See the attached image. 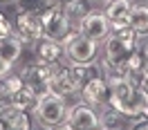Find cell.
I'll return each mask as SVG.
<instances>
[{
  "label": "cell",
  "instance_id": "cell-1",
  "mask_svg": "<svg viewBox=\"0 0 148 130\" xmlns=\"http://www.w3.org/2000/svg\"><path fill=\"white\" fill-rule=\"evenodd\" d=\"M103 76H106L108 88H110L108 105H112L114 110H119L123 117H128V121L139 119L146 94L141 92L132 81H128L126 76L117 74L114 70H103Z\"/></svg>",
  "mask_w": 148,
  "mask_h": 130
},
{
  "label": "cell",
  "instance_id": "cell-2",
  "mask_svg": "<svg viewBox=\"0 0 148 130\" xmlns=\"http://www.w3.org/2000/svg\"><path fill=\"white\" fill-rule=\"evenodd\" d=\"M135 40H137V31L130 25L117 29V31H110V36L101 43V56H99L101 67L117 70L121 65H126V61L135 52Z\"/></svg>",
  "mask_w": 148,
  "mask_h": 130
},
{
  "label": "cell",
  "instance_id": "cell-3",
  "mask_svg": "<svg viewBox=\"0 0 148 130\" xmlns=\"http://www.w3.org/2000/svg\"><path fill=\"white\" fill-rule=\"evenodd\" d=\"M67 103L63 96L54 92H43L38 94V103L34 108V119L40 128H54L58 123H65L67 117Z\"/></svg>",
  "mask_w": 148,
  "mask_h": 130
},
{
  "label": "cell",
  "instance_id": "cell-4",
  "mask_svg": "<svg viewBox=\"0 0 148 130\" xmlns=\"http://www.w3.org/2000/svg\"><path fill=\"white\" fill-rule=\"evenodd\" d=\"M63 52H65V61L67 63L90 65V63L99 61V56H101V43H97V40L83 36L79 31H72L63 40Z\"/></svg>",
  "mask_w": 148,
  "mask_h": 130
},
{
  "label": "cell",
  "instance_id": "cell-5",
  "mask_svg": "<svg viewBox=\"0 0 148 130\" xmlns=\"http://www.w3.org/2000/svg\"><path fill=\"white\" fill-rule=\"evenodd\" d=\"M40 18H43L45 38H52L56 43H63L72 31H76L72 27V23L65 18L63 5H49V7H45V9L40 11Z\"/></svg>",
  "mask_w": 148,
  "mask_h": 130
},
{
  "label": "cell",
  "instance_id": "cell-6",
  "mask_svg": "<svg viewBox=\"0 0 148 130\" xmlns=\"http://www.w3.org/2000/svg\"><path fill=\"white\" fill-rule=\"evenodd\" d=\"M14 36L23 45H34L38 38L45 36L43 31V18L40 14H16V29Z\"/></svg>",
  "mask_w": 148,
  "mask_h": 130
},
{
  "label": "cell",
  "instance_id": "cell-7",
  "mask_svg": "<svg viewBox=\"0 0 148 130\" xmlns=\"http://www.w3.org/2000/svg\"><path fill=\"white\" fill-rule=\"evenodd\" d=\"M65 123L70 126V130H99L101 121H99V110L92 105H85L83 101L72 105L67 110Z\"/></svg>",
  "mask_w": 148,
  "mask_h": 130
},
{
  "label": "cell",
  "instance_id": "cell-8",
  "mask_svg": "<svg viewBox=\"0 0 148 130\" xmlns=\"http://www.w3.org/2000/svg\"><path fill=\"white\" fill-rule=\"evenodd\" d=\"M76 31L88 36V38H92V40H97V43H103L106 38L110 36V23L106 18L103 9H94L92 7L90 14L76 25Z\"/></svg>",
  "mask_w": 148,
  "mask_h": 130
},
{
  "label": "cell",
  "instance_id": "cell-9",
  "mask_svg": "<svg viewBox=\"0 0 148 130\" xmlns=\"http://www.w3.org/2000/svg\"><path fill=\"white\" fill-rule=\"evenodd\" d=\"M79 92H81V101L85 105L97 108V110L103 108V105H108V99H110V88H108L106 76H92V79H88Z\"/></svg>",
  "mask_w": 148,
  "mask_h": 130
},
{
  "label": "cell",
  "instance_id": "cell-10",
  "mask_svg": "<svg viewBox=\"0 0 148 130\" xmlns=\"http://www.w3.org/2000/svg\"><path fill=\"white\" fill-rule=\"evenodd\" d=\"M52 72H54V63L45 65V63L34 61V63H29V65L23 67L20 76H23V81H25L29 88H34L38 94H43V92H47V85H49Z\"/></svg>",
  "mask_w": 148,
  "mask_h": 130
},
{
  "label": "cell",
  "instance_id": "cell-11",
  "mask_svg": "<svg viewBox=\"0 0 148 130\" xmlns=\"http://www.w3.org/2000/svg\"><path fill=\"white\" fill-rule=\"evenodd\" d=\"M132 5H135V0H110L103 7V14H106L108 23H110V31L128 27V18H130V11H132Z\"/></svg>",
  "mask_w": 148,
  "mask_h": 130
},
{
  "label": "cell",
  "instance_id": "cell-12",
  "mask_svg": "<svg viewBox=\"0 0 148 130\" xmlns=\"http://www.w3.org/2000/svg\"><path fill=\"white\" fill-rule=\"evenodd\" d=\"M34 49V61L38 63H45V65H52V63H58L65 58V52H63V43H56L52 38H38L36 43L32 45Z\"/></svg>",
  "mask_w": 148,
  "mask_h": 130
},
{
  "label": "cell",
  "instance_id": "cell-13",
  "mask_svg": "<svg viewBox=\"0 0 148 130\" xmlns=\"http://www.w3.org/2000/svg\"><path fill=\"white\" fill-rule=\"evenodd\" d=\"M36 103H38V92L34 90V88H29L27 83L23 85V88H18L16 92L9 94V105H11V108H16V110L34 112Z\"/></svg>",
  "mask_w": 148,
  "mask_h": 130
},
{
  "label": "cell",
  "instance_id": "cell-14",
  "mask_svg": "<svg viewBox=\"0 0 148 130\" xmlns=\"http://www.w3.org/2000/svg\"><path fill=\"white\" fill-rule=\"evenodd\" d=\"M0 119H2L5 130H32L29 114L23 112V110H16V108H11V105H7L5 110L0 112Z\"/></svg>",
  "mask_w": 148,
  "mask_h": 130
},
{
  "label": "cell",
  "instance_id": "cell-15",
  "mask_svg": "<svg viewBox=\"0 0 148 130\" xmlns=\"http://www.w3.org/2000/svg\"><path fill=\"white\" fill-rule=\"evenodd\" d=\"M99 121L103 130H126L128 128V117H123L119 110H114L112 105L99 108Z\"/></svg>",
  "mask_w": 148,
  "mask_h": 130
},
{
  "label": "cell",
  "instance_id": "cell-16",
  "mask_svg": "<svg viewBox=\"0 0 148 130\" xmlns=\"http://www.w3.org/2000/svg\"><path fill=\"white\" fill-rule=\"evenodd\" d=\"M90 9H92V2L90 0H65L63 2V14H65V18L72 23L74 29L90 14Z\"/></svg>",
  "mask_w": 148,
  "mask_h": 130
},
{
  "label": "cell",
  "instance_id": "cell-17",
  "mask_svg": "<svg viewBox=\"0 0 148 130\" xmlns=\"http://www.w3.org/2000/svg\"><path fill=\"white\" fill-rule=\"evenodd\" d=\"M23 47L25 45L11 34V36H7L5 40H0V58L14 67V65L20 61V56H23Z\"/></svg>",
  "mask_w": 148,
  "mask_h": 130
},
{
  "label": "cell",
  "instance_id": "cell-18",
  "mask_svg": "<svg viewBox=\"0 0 148 130\" xmlns=\"http://www.w3.org/2000/svg\"><path fill=\"white\" fill-rule=\"evenodd\" d=\"M128 25L137 34H148V2H135L132 5Z\"/></svg>",
  "mask_w": 148,
  "mask_h": 130
},
{
  "label": "cell",
  "instance_id": "cell-19",
  "mask_svg": "<svg viewBox=\"0 0 148 130\" xmlns=\"http://www.w3.org/2000/svg\"><path fill=\"white\" fill-rule=\"evenodd\" d=\"M65 76H67V81L76 88V90H81L83 83L88 81V65H81V63H65Z\"/></svg>",
  "mask_w": 148,
  "mask_h": 130
},
{
  "label": "cell",
  "instance_id": "cell-20",
  "mask_svg": "<svg viewBox=\"0 0 148 130\" xmlns=\"http://www.w3.org/2000/svg\"><path fill=\"white\" fill-rule=\"evenodd\" d=\"M16 14H40L47 7L45 0H14Z\"/></svg>",
  "mask_w": 148,
  "mask_h": 130
},
{
  "label": "cell",
  "instance_id": "cell-21",
  "mask_svg": "<svg viewBox=\"0 0 148 130\" xmlns=\"http://www.w3.org/2000/svg\"><path fill=\"white\" fill-rule=\"evenodd\" d=\"M128 81H132V83L137 85L144 94H148V70H146V67H144V70H139V72H135V74H130Z\"/></svg>",
  "mask_w": 148,
  "mask_h": 130
},
{
  "label": "cell",
  "instance_id": "cell-22",
  "mask_svg": "<svg viewBox=\"0 0 148 130\" xmlns=\"http://www.w3.org/2000/svg\"><path fill=\"white\" fill-rule=\"evenodd\" d=\"M135 49L144 54V67L148 70V34H137V40H135Z\"/></svg>",
  "mask_w": 148,
  "mask_h": 130
},
{
  "label": "cell",
  "instance_id": "cell-23",
  "mask_svg": "<svg viewBox=\"0 0 148 130\" xmlns=\"http://www.w3.org/2000/svg\"><path fill=\"white\" fill-rule=\"evenodd\" d=\"M2 81H5V85H7L9 94L16 92L18 88H23V85H25V81H23V76H20V74H5V76H2Z\"/></svg>",
  "mask_w": 148,
  "mask_h": 130
},
{
  "label": "cell",
  "instance_id": "cell-24",
  "mask_svg": "<svg viewBox=\"0 0 148 130\" xmlns=\"http://www.w3.org/2000/svg\"><path fill=\"white\" fill-rule=\"evenodd\" d=\"M14 34V25L9 23V18L5 16V14H0V40H5L7 36Z\"/></svg>",
  "mask_w": 148,
  "mask_h": 130
},
{
  "label": "cell",
  "instance_id": "cell-25",
  "mask_svg": "<svg viewBox=\"0 0 148 130\" xmlns=\"http://www.w3.org/2000/svg\"><path fill=\"white\" fill-rule=\"evenodd\" d=\"M130 130H148V119H146V117L132 119V121H130Z\"/></svg>",
  "mask_w": 148,
  "mask_h": 130
},
{
  "label": "cell",
  "instance_id": "cell-26",
  "mask_svg": "<svg viewBox=\"0 0 148 130\" xmlns=\"http://www.w3.org/2000/svg\"><path fill=\"white\" fill-rule=\"evenodd\" d=\"M0 103L2 105H9V90H7V85L2 81V76H0Z\"/></svg>",
  "mask_w": 148,
  "mask_h": 130
},
{
  "label": "cell",
  "instance_id": "cell-27",
  "mask_svg": "<svg viewBox=\"0 0 148 130\" xmlns=\"http://www.w3.org/2000/svg\"><path fill=\"white\" fill-rule=\"evenodd\" d=\"M9 70H11V65H9V63H5V61H2V58H0V76L9 74Z\"/></svg>",
  "mask_w": 148,
  "mask_h": 130
},
{
  "label": "cell",
  "instance_id": "cell-28",
  "mask_svg": "<svg viewBox=\"0 0 148 130\" xmlns=\"http://www.w3.org/2000/svg\"><path fill=\"white\" fill-rule=\"evenodd\" d=\"M141 117H146V119H148V94H146V99H144V108H141Z\"/></svg>",
  "mask_w": 148,
  "mask_h": 130
},
{
  "label": "cell",
  "instance_id": "cell-29",
  "mask_svg": "<svg viewBox=\"0 0 148 130\" xmlns=\"http://www.w3.org/2000/svg\"><path fill=\"white\" fill-rule=\"evenodd\" d=\"M90 2H92V5H99V7H106L110 0H90Z\"/></svg>",
  "mask_w": 148,
  "mask_h": 130
},
{
  "label": "cell",
  "instance_id": "cell-30",
  "mask_svg": "<svg viewBox=\"0 0 148 130\" xmlns=\"http://www.w3.org/2000/svg\"><path fill=\"white\" fill-rule=\"evenodd\" d=\"M7 2H14V0H0V5H7Z\"/></svg>",
  "mask_w": 148,
  "mask_h": 130
},
{
  "label": "cell",
  "instance_id": "cell-31",
  "mask_svg": "<svg viewBox=\"0 0 148 130\" xmlns=\"http://www.w3.org/2000/svg\"><path fill=\"white\" fill-rule=\"evenodd\" d=\"M5 108H7V105H2V103H0V112H2V110H5Z\"/></svg>",
  "mask_w": 148,
  "mask_h": 130
},
{
  "label": "cell",
  "instance_id": "cell-32",
  "mask_svg": "<svg viewBox=\"0 0 148 130\" xmlns=\"http://www.w3.org/2000/svg\"><path fill=\"white\" fill-rule=\"evenodd\" d=\"M146 2H148V0H146Z\"/></svg>",
  "mask_w": 148,
  "mask_h": 130
}]
</instances>
